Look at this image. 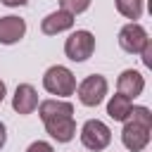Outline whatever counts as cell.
I'll return each mask as SVG.
<instances>
[{"mask_svg": "<svg viewBox=\"0 0 152 152\" xmlns=\"http://www.w3.org/2000/svg\"><path fill=\"white\" fill-rule=\"evenodd\" d=\"M43 88L50 93V95H57V97H66V95H74L76 93V76L62 66V64H55L45 71L43 76Z\"/></svg>", "mask_w": 152, "mask_h": 152, "instance_id": "3957f363", "label": "cell"}, {"mask_svg": "<svg viewBox=\"0 0 152 152\" xmlns=\"http://www.w3.org/2000/svg\"><path fill=\"white\" fill-rule=\"evenodd\" d=\"M81 142L86 150H93V152H100L104 150L109 142H112V131L104 121L100 119H88L81 128Z\"/></svg>", "mask_w": 152, "mask_h": 152, "instance_id": "277c9868", "label": "cell"}, {"mask_svg": "<svg viewBox=\"0 0 152 152\" xmlns=\"http://www.w3.org/2000/svg\"><path fill=\"white\" fill-rule=\"evenodd\" d=\"M26 152H55V147L50 142H45V140H36V142H31L26 147Z\"/></svg>", "mask_w": 152, "mask_h": 152, "instance_id": "9a60e30c", "label": "cell"}, {"mask_svg": "<svg viewBox=\"0 0 152 152\" xmlns=\"http://www.w3.org/2000/svg\"><path fill=\"white\" fill-rule=\"evenodd\" d=\"M152 131V114L147 107H131V114L121 131V142L131 152H142L150 142Z\"/></svg>", "mask_w": 152, "mask_h": 152, "instance_id": "7a4b0ae2", "label": "cell"}, {"mask_svg": "<svg viewBox=\"0 0 152 152\" xmlns=\"http://www.w3.org/2000/svg\"><path fill=\"white\" fill-rule=\"evenodd\" d=\"M5 100V81H0V102Z\"/></svg>", "mask_w": 152, "mask_h": 152, "instance_id": "d6986e66", "label": "cell"}, {"mask_svg": "<svg viewBox=\"0 0 152 152\" xmlns=\"http://www.w3.org/2000/svg\"><path fill=\"white\" fill-rule=\"evenodd\" d=\"M131 107H133V100L126 97V95H121V93H116V95L107 102V114H109V119H114V121H126L128 114H131Z\"/></svg>", "mask_w": 152, "mask_h": 152, "instance_id": "7c38bea8", "label": "cell"}, {"mask_svg": "<svg viewBox=\"0 0 152 152\" xmlns=\"http://www.w3.org/2000/svg\"><path fill=\"white\" fill-rule=\"evenodd\" d=\"M2 5H7V7H21V5H26L28 0H0Z\"/></svg>", "mask_w": 152, "mask_h": 152, "instance_id": "e0dca14e", "label": "cell"}, {"mask_svg": "<svg viewBox=\"0 0 152 152\" xmlns=\"http://www.w3.org/2000/svg\"><path fill=\"white\" fill-rule=\"evenodd\" d=\"M26 33V21L21 17H0V43L2 45H14L24 38Z\"/></svg>", "mask_w": 152, "mask_h": 152, "instance_id": "9c48e42d", "label": "cell"}, {"mask_svg": "<svg viewBox=\"0 0 152 152\" xmlns=\"http://www.w3.org/2000/svg\"><path fill=\"white\" fill-rule=\"evenodd\" d=\"M12 109L17 114H33L38 109V93L31 83H19L12 95Z\"/></svg>", "mask_w": 152, "mask_h": 152, "instance_id": "ba28073f", "label": "cell"}, {"mask_svg": "<svg viewBox=\"0 0 152 152\" xmlns=\"http://www.w3.org/2000/svg\"><path fill=\"white\" fill-rule=\"evenodd\" d=\"M147 40H150L147 31L138 21H131L119 31V45H121V50H126L131 55H140V50L147 45Z\"/></svg>", "mask_w": 152, "mask_h": 152, "instance_id": "52a82bcc", "label": "cell"}, {"mask_svg": "<svg viewBox=\"0 0 152 152\" xmlns=\"http://www.w3.org/2000/svg\"><path fill=\"white\" fill-rule=\"evenodd\" d=\"M74 26V14L64 12V10H57V12H50L43 21H40V31L45 36H57L62 31H69Z\"/></svg>", "mask_w": 152, "mask_h": 152, "instance_id": "8fae6325", "label": "cell"}, {"mask_svg": "<svg viewBox=\"0 0 152 152\" xmlns=\"http://www.w3.org/2000/svg\"><path fill=\"white\" fill-rule=\"evenodd\" d=\"M116 88H119L121 95L135 100V97L145 90V76H142L140 71H135V69H126V71H121V76H119V81H116Z\"/></svg>", "mask_w": 152, "mask_h": 152, "instance_id": "30bf717a", "label": "cell"}, {"mask_svg": "<svg viewBox=\"0 0 152 152\" xmlns=\"http://www.w3.org/2000/svg\"><path fill=\"white\" fill-rule=\"evenodd\" d=\"M116 10L126 19H133L135 21L142 14V0H116Z\"/></svg>", "mask_w": 152, "mask_h": 152, "instance_id": "4fadbf2b", "label": "cell"}, {"mask_svg": "<svg viewBox=\"0 0 152 152\" xmlns=\"http://www.w3.org/2000/svg\"><path fill=\"white\" fill-rule=\"evenodd\" d=\"M64 52H66V57L71 62H86L95 52V36L90 31H86V28L74 31L64 43Z\"/></svg>", "mask_w": 152, "mask_h": 152, "instance_id": "5b68a950", "label": "cell"}, {"mask_svg": "<svg viewBox=\"0 0 152 152\" xmlns=\"http://www.w3.org/2000/svg\"><path fill=\"white\" fill-rule=\"evenodd\" d=\"M38 114L45 124V131L57 142H69L76 135L74 121V104L64 100H43L38 104Z\"/></svg>", "mask_w": 152, "mask_h": 152, "instance_id": "6da1fadb", "label": "cell"}, {"mask_svg": "<svg viewBox=\"0 0 152 152\" xmlns=\"http://www.w3.org/2000/svg\"><path fill=\"white\" fill-rule=\"evenodd\" d=\"M140 59H142L145 66H152V43H150V40H147V45L140 50Z\"/></svg>", "mask_w": 152, "mask_h": 152, "instance_id": "2e32d148", "label": "cell"}, {"mask_svg": "<svg viewBox=\"0 0 152 152\" xmlns=\"http://www.w3.org/2000/svg\"><path fill=\"white\" fill-rule=\"evenodd\" d=\"M107 95V78L102 74H90L78 83V100L86 107H97Z\"/></svg>", "mask_w": 152, "mask_h": 152, "instance_id": "8992f818", "label": "cell"}, {"mask_svg": "<svg viewBox=\"0 0 152 152\" xmlns=\"http://www.w3.org/2000/svg\"><path fill=\"white\" fill-rule=\"evenodd\" d=\"M59 5L69 14H81V12H86L90 7V0H59Z\"/></svg>", "mask_w": 152, "mask_h": 152, "instance_id": "5bb4252c", "label": "cell"}, {"mask_svg": "<svg viewBox=\"0 0 152 152\" xmlns=\"http://www.w3.org/2000/svg\"><path fill=\"white\" fill-rule=\"evenodd\" d=\"M5 140H7V128H5V124L0 121V150H2V145H5Z\"/></svg>", "mask_w": 152, "mask_h": 152, "instance_id": "ac0fdd59", "label": "cell"}]
</instances>
